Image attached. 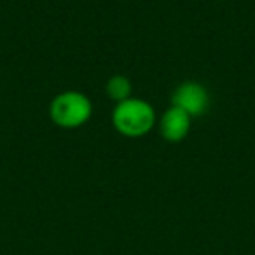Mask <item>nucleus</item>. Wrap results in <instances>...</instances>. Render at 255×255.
<instances>
[{
  "label": "nucleus",
  "mask_w": 255,
  "mask_h": 255,
  "mask_svg": "<svg viewBox=\"0 0 255 255\" xmlns=\"http://www.w3.org/2000/svg\"><path fill=\"white\" fill-rule=\"evenodd\" d=\"M112 124L119 135L140 138L149 135L156 126V110L149 102L131 96L116 105L112 112Z\"/></svg>",
  "instance_id": "nucleus-1"
},
{
  "label": "nucleus",
  "mask_w": 255,
  "mask_h": 255,
  "mask_svg": "<svg viewBox=\"0 0 255 255\" xmlns=\"http://www.w3.org/2000/svg\"><path fill=\"white\" fill-rule=\"evenodd\" d=\"M93 116V103L81 91H63L49 105V117L58 128L77 129Z\"/></svg>",
  "instance_id": "nucleus-2"
},
{
  "label": "nucleus",
  "mask_w": 255,
  "mask_h": 255,
  "mask_svg": "<svg viewBox=\"0 0 255 255\" xmlns=\"http://www.w3.org/2000/svg\"><path fill=\"white\" fill-rule=\"evenodd\" d=\"M171 105L178 107L191 117H199L210 109V93L196 81L182 82L171 96Z\"/></svg>",
  "instance_id": "nucleus-3"
},
{
  "label": "nucleus",
  "mask_w": 255,
  "mask_h": 255,
  "mask_svg": "<svg viewBox=\"0 0 255 255\" xmlns=\"http://www.w3.org/2000/svg\"><path fill=\"white\" fill-rule=\"evenodd\" d=\"M191 121L192 117L187 112H184L178 107L171 105L159 119V133L166 142L178 143L187 138L191 131Z\"/></svg>",
  "instance_id": "nucleus-4"
},
{
  "label": "nucleus",
  "mask_w": 255,
  "mask_h": 255,
  "mask_svg": "<svg viewBox=\"0 0 255 255\" xmlns=\"http://www.w3.org/2000/svg\"><path fill=\"white\" fill-rule=\"evenodd\" d=\"M105 93L112 102H124V100L131 98L133 86L131 81L126 77V75H112V77L107 81Z\"/></svg>",
  "instance_id": "nucleus-5"
}]
</instances>
